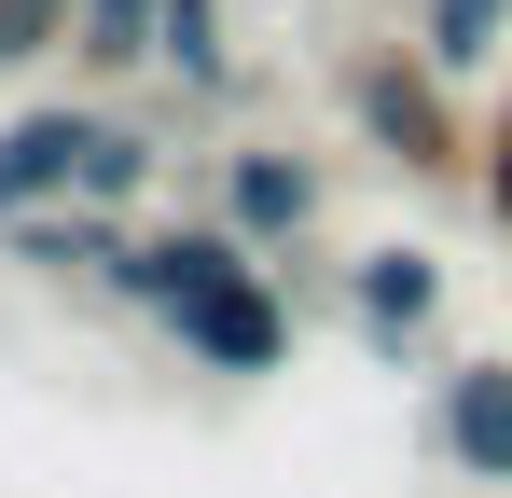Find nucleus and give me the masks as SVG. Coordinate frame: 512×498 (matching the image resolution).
I'll use <instances>...</instances> for the list:
<instances>
[{"label": "nucleus", "instance_id": "7ed1b4c3", "mask_svg": "<svg viewBox=\"0 0 512 498\" xmlns=\"http://www.w3.org/2000/svg\"><path fill=\"white\" fill-rule=\"evenodd\" d=\"M333 291H346V319H360V346H374V360H416L429 319H443V291H457V263H443V249H416V236H388V249H360Z\"/></svg>", "mask_w": 512, "mask_h": 498}, {"label": "nucleus", "instance_id": "ddd939ff", "mask_svg": "<svg viewBox=\"0 0 512 498\" xmlns=\"http://www.w3.org/2000/svg\"><path fill=\"white\" fill-rule=\"evenodd\" d=\"M471 194H485V222L512 236V97L485 111V166H471Z\"/></svg>", "mask_w": 512, "mask_h": 498}, {"label": "nucleus", "instance_id": "0eeeda50", "mask_svg": "<svg viewBox=\"0 0 512 498\" xmlns=\"http://www.w3.org/2000/svg\"><path fill=\"white\" fill-rule=\"evenodd\" d=\"M0 249H14L28 277H70V291H111V277H125V249H139V222H125V208H84V194H56V208L0 222Z\"/></svg>", "mask_w": 512, "mask_h": 498}, {"label": "nucleus", "instance_id": "f8f14e48", "mask_svg": "<svg viewBox=\"0 0 512 498\" xmlns=\"http://www.w3.org/2000/svg\"><path fill=\"white\" fill-rule=\"evenodd\" d=\"M28 56H70V0H0V70Z\"/></svg>", "mask_w": 512, "mask_h": 498}, {"label": "nucleus", "instance_id": "423d86ee", "mask_svg": "<svg viewBox=\"0 0 512 498\" xmlns=\"http://www.w3.org/2000/svg\"><path fill=\"white\" fill-rule=\"evenodd\" d=\"M429 443L457 485H512V360H457L429 388Z\"/></svg>", "mask_w": 512, "mask_h": 498}, {"label": "nucleus", "instance_id": "f257e3e1", "mask_svg": "<svg viewBox=\"0 0 512 498\" xmlns=\"http://www.w3.org/2000/svg\"><path fill=\"white\" fill-rule=\"evenodd\" d=\"M111 305H139V319H167V346L194 360V374H291V291L263 277V249L208 208V222H167V236L125 249V277H111Z\"/></svg>", "mask_w": 512, "mask_h": 498}, {"label": "nucleus", "instance_id": "1a4fd4ad", "mask_svg": "<svg viewBox=\"0 0 512 498\" xmlns=\"http://www.w3.org/2000/svg\"><path fill=\"white\" fill-rule=\"evenodd\" d=\"M153 28H167V0H70V70L84 83L153 70Z\"/></svg>", "mask_w": 512, "mask_h": 498}, {"label": "nucleus", "instance_id": "f03ea898", "mask_svg": "<svg viewBox=\"0 0 512 498\" xmlns=\"http://www.w3.org/2000/svg\"><path fill=\"white\" fill-rule=\"evenodd\" d=\"M333 97H346V125L402 166L416 194H457V180L485 166V125L457 111V70H443L429 42H360V56L333 70Z\"/></svg>", "mask_w": 512, "mask_h": 498}, {"label": "nucleus", "instance_id": "39448f33", "mask_svg": "<svg viewBox=\"0 0 512 498\" xmlns=\"http://www.w3.org/2000/svg\"><path fill=\"white\" fill-rule=\"evenodd\" d=\"M84 139H97V97H28V111L0 125V222L56 208V194L84 180Z\"/></svg>", "mask_w": 512, "mask_h": 498}, {"label": "nucleus", "instance_id": "20e7f679", "mask_svg": "<svg viewBox=\"0 0 512 498\" xmlns=\"http://www.w3.org/2000/svg\"><path fill=\"white\" fill-rule=\"evenodd\" d=\"M319 194H333V180H319V153H305V139H236V153H222V180H208V208H222L250 249H291L305 222H319Z\"/></svg>", "mask_w": 512, "mask_h": 498}, {"label": "nucleus", "instance_id": "6e6552de", "mask_svg": "<svg viewBox=\"0 0 512 498\" xmlns=\"http://www.w3.org/2000/svg\"><path fill=\"white\" fill-rule=\"evenodd\" d=\"M153 70H167L180 97H236V14H222V0H167Z\"/></svg>", "mask_w": 512, "mask_h": 498}, {"label": "nucleus", "instance_id": "9d476101", "mask_svg": "<svg viewBox=\"0 0 512 498\" xmlns=\"http://www.w3.org/2000/svg\"><path fill=\"white\" fill-rule=\"evenodd\" d=\"M153 166H167V139H153L139 111H97L84 180H70V194H84V208H139V194H153Z\"/></svg>", "mask_w": 512, "mask_h": 498}, {"label": "nucleus", "instance_id": "9b49d317", "mask_svg": "<svg viewBox=\"0 0 512 498\" xmlns=\"http://www.w3.org/2000/svg\"><path fill=\"white\" fill-rule=\"evenodd\" d=\"M416 42L443 70H485V56H512V0H416Z\"/></svg>", "mask_w": 512, "mask_h": 498}]
</instances>
